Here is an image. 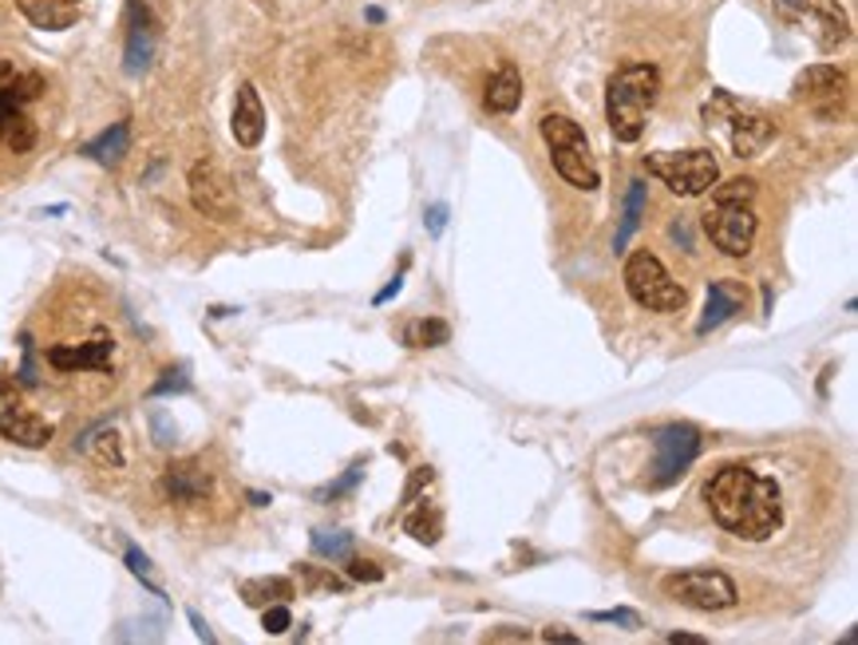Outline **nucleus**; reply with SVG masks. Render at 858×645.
Listing matches in <instances>:
<instances>
[{
    "label": "nucleus",
    "mask_w": 858,
    "mask_h": 645,
    "mask_svg": "<svg viewBox=\"0 0 858 645\" xmlns=\"http://www.w3.org/2000/svg\"><path fill=\"white\" fill-rule=\"evenodd\" d=\"M705 504L720 531L744 542H767L783 527V495L772 475L748 464L720 467L705 484Z\"/></svg>",
    "instance_id": "1"
},
{
    "label": "nucleus",
    "mask_w": 858,
    "mask_h": 645,
    "mask_svg": "<svg viewBox=\"0 0 858 645\" xmlns=\"http://www.w3.org/2000/svg\"><path fill=\"white\" fill-rule=\"evenodd\" d=\"M755 182L752 179H728L712 187V207L705 210V234L712 237V246L728 257H744L755 242V230H760V219H755Z\"/></svg>",
    "instance_id": "2"
},
{
    "label": "nucleus",
    "mask_w": 858,
    "mask_h": 645,
    "mask_svg": "<svg viewBox=\"0 0 858 645\" xmlns=\"http://www.w3.org/2000/svg\"><path fill=\"white\" fill-rule=\"evenodd\" d=\"M660 95V72L653 64H625L605 87V119L617 142H637Z\"/></svg>",
    "instance_id": "3"
},
{
    "label": "nucleus",
    "mask_w": 858,
    "mask_h": 645,
    "mask_svg": "<svg viewBox=\"0 0 858 645\" xmlns=\"http://www.w3.org/2000/svg\"><path fill=\"white\" fill-rule=\"evenodd\" d=\"M44 80L36 72H20L17 64L0 60V142L12 155H29L36 147V124L29 119V104L40 99Z\"/></svg>",
    "instance_id": "4"
},
{
    "label": "nucleus",
    "mask_w": 858,
    "mask_h": 645,
    "mask_svg": "<svg viewBox=\"0 0 858 645\" xmlns=\"http://www.w3.org/2000/svg\"><path fill=\"white\" fill-rule=\"evenodd\" d=\"M542 139L550 147V159H554V171L570 182L574 190H597L602 187V171H597L594 151H590V139H585L582 127L570 119V115H542L538 124Z\"/></svg>",
    "instance_id": "5"
},
{
    "label": "nucleus",
    "mask_w": 858,
    "mask_h": 645,
    "mask_svg": "<svg viewBox=\"0 0 858 645\" xmlns=\"http://www.w3.org/2000/svg\"><path fill=\"white\" fill-rule=\"evenodd\" d=\"M645 171L665 182L680 199H697V194H708L717 187L720 162L705 147H692V151H653L645 155Z\"/></svg>",
    "instance_id": "6"
},
{
    "label": "nucleus",
    "mask_w": 858,
    "mask_h": 645,
    "mask_svg": "<svg viewBox=\"0 0 858 645\" xmlns=\"http://www.w3.org/2000/svg\"><path fill=\"white\" fill-rule=\"evenodd\" d=\"M705 124L720 127V131L728 135L735 159H755V155L775 139L772 119H764V115H755V112H744V104L732 99L728 92H712V99L705 104Z\"/></svg>",
    "instance_id": "7"
},
{
    "label": "nucleus",
    "mask_w": 858,
    "mask_h": 645,
    "mask_svg": "<svg viewBox=\"0 0 858 645\" xmlns=\"http://www.w3.org/2000/svg\"><path fill=\"white\" fill-rule=\"evenodd\" d=\"M625 289H629L633 302L642 309H653V314H677L689 302V294L669 277L665 262L657 254H649V250L629 254V262H625Z\"/></svg>",
    "instance_id": "8"
},
{
    "label": "nucleus",
    "mask_w": 858,
    "mask_h": 645,
    "mask_svg": "<svg viewBox=\"0 0 858 645\" xmlns=\"http://www.w3.org/2000/svg\"><path fill=\"white\" fill-rule=\"evenodd\" d=\"M775 17L787 20L803 36H812L823 52H835L850 40V17L839 0H775Z\"/></svg>",
    "instance_id": "9"
},
{
    "label": "nucleus",
    "mask_w": 858,
    "mask_h": 645,
    "mask_svg": "<svg viewBox=\"0 0 858 645\" xmlns=\"http://www.w3.org/2000/svg\"><path fill=\"white\" fill-rule=\"evenodd\" d=\"M700 447H705V436H700V427L692 424H665L653 432V464H649V475H645V487L649 491H660V487H672L680 475L689 472L692 459L700 456Z\"/></svg>",
    "instance_id": "10"
},
{
    "label": "nucleus",
    "mask_w": 858,
    "mask_h": 645,
    "mask_svg": "<svg viewBox=\"0 0 858 645\" xmlns=\"http://www.w3.org/2000/svg\"><path fill=\"white\" fill-rule=\"evenodd\" d=\"M665 594L672 602H680V606L705 610V614L728 610L740 602V590H735V582L728 579L724 570H680V574H669L665 579Z\"/></svg>",
    "instance_id": "11"
},
{
    "label": "nucleus",
    "mask_w": 858,
    "mask_h": 645,
    "mask_svg": "<svg viewBox=\"0 0 858 645\" xmlns=\"http://www.w3.org/2000/svg\"><path fill=\"white\" fill-rule=\"evenodd\" d=\"M112 352H115V337L107 329H95L87 341H56L44 349V361L56 372L72 377V372H95V377H107L112 372Z\"/></svg>",
    "instance_id": "12"
},
{
    "label": "nucleus",
    "mask_w": 858,
    "mask_h": 645,
    "mask_svg": "<svg viewBox=\"0 0 858 645\" xmlns=\"http://www.w3.org/2000/svg\"><path fill=\"white\" fill-rule=\"evenodd\" d=\"M0 436L20 447H44L52 440V424L20 396L17 384H0Z\"/></svg>",
    "instance_id": "13"
},
{
    "label": "nucleus",
    "mask_w": 858,
    "mask_h": 645,
    "mask_svg": "<svg viewBox=\"0 0 858 645\" xmlns=\"http://www.w3.org/2000/svg\"><path fill=\"white\" fill-rule=\"evenodd\" d=\"M190 202H194L199 214H206V219H214V222L237 219L234 187H230L226 175L218 171V162H210V159L190 167Z\"/></svg>",
    "instance_id": "14"
},
{
    "label": "nucleus",
    "mask_w": 858,
    "mask_h": 645,
    "mask_svg": "<svg viewBox=\"0 0 858 645\" xmlns=\"http://www.w3.org/2000/svg\"><path fill=\"white\" fill-rule=\"evenodd\" d=\"M155 40H159L155 12L142 0H127V47H123V72L127 76H142L155 64Z\"/></svg>",
    "instance_id": "15"
},
{
    "label": "nucleus",
    "mask_w": 858,
    "mask_h": 645,
    "mask_svg": "<svg viewBox=\"0 0 858 645\" xmlns=\"http://www.w3.org/2000/svg\"><path fill=\"white\" fill-rule=\"evenodd\" d=\"M230 131H234L237 147H257L265 139V107L254 84L237 87L234 115H230Z\"/></svg>",
    "instance_id": "16"
},
{
    "label": "nucleus",
    "mask_w": 858,
    "mask_h": 645,
    "mask_svg": "<svg viewBox=\"0 0 858 645\" xmlns=\"http://www.w3.org/2000/svg\"><path fill=\"white\" fill-rule=\"evenodd\" d=\"M162 495L170 504H199L210 495V472L194 459L187 464H170L167 475H162Z\"/></svg>",
    "instance_id": "17"
},
{
    "label": "nucleus",
    "mask_w": 858,
    "mask_h": 645,
    "mask_svg": "<svg viewBox=\"0 0 858 645\" xmlns=\"http://www.w3.org/2000/svg\"><path fill=\"white\" fill-rule=\"evenodd\" d=\"M735 309H744V285L717 282L708 289L705 314H700V321H697V337H708L712 329H720L728 317H735Z\"/></svg>",
    "instance_id": "18"
},
{
    "label": "nucleus",
    "mask_w": 858,
    "mask_h": 645,
    "mask_svg": "<svg viewBox=\"0 0 858 645\" xmlns=\"http://www.w3.org/2000/svg\"><path fill=\"white\" fill-rule=\"evenodd\" d=\"M17 9L32 29L44 32H64L76 24V4H67V0H17Z\"/></svg>",
    "instance_id": "19"
},
{
    "label": "nucleus",
    "mask_w": 858,
    "mask_h": 645,
    "mask_svg": "<svg viewBox=\"0 0 858 645\" xmlns=\"http://www.w3.org/2000/svg\"><path fill=\"white\" fill-rule=\"evenodd\" d=\"M483 104H487V112L495 115H510L515 107L522 104V76H519V67L515 64H502L495 76L487 80V92H483Z\"/></svg>",
    "instance_id": "20"
},
{
    "label": "nucleus",
    "mask_w": 858,
    "mask_h": 645,
    "mask_svg": "<svg viewBox=\"0 0 858 645\" xmlns=\"http://www.w3.org/2000/svg\"><path fill=\"white\" fill-rule=\"evenodd\" d=\"M131 151V124L127 119H119V124H112L107 127L99 139H92L84 147V155L92 162H99V167H119L123 162V155Z\"/></svg>",
    "instance_id": "21"
},
{
    "label": "nucleus",
    "mask_w": 858,
    "mask_h": 645,
    "mask_svg": "<svg viewBox=\"0 0 858 645\" xmlns=\"http://www.w3.org/2000/svg\"><path fill=\"white\" fill-rule=\"evenodd\" d=\"M843 84H847V76H843L839 67H830V64H815L807 67V72H799L795 76V99H830V95H839Z\"/></svg>",
    "instance_id": "22"
},
{
    "label": "nucleus",
    "mask_w": 858,
    "mask_h": 645,
    "mask_svg": "<svg viewBox=\"0 0 858 645\" xmlns=\"http://www.w3.org/2000/svg\"><path fill=\"white\" fill-rule=\"evenodd\" d=\"M645 202H649V190H645V182H642V179H633V182H629V190H625L622 226H617V234H613V254H625V246H629V237L637 234V226H642Z\"/></svg>",
    "instance_id": "23"
},
{
    "label": "nucleus",
    "mask_w": 858,
    "mask_h": 645,
    "mask_svg": "<svg viewBox=\"0 0 858 645\" xmlns=\"http://www.w3.org/2000/svg\"><path fill=\"white\" fill-rule=\"evenodd\" d=\"M293 599V582L289 579H250L242 582V602L245 606H274V602H289Z\"/></svg>",
    "instance_id": "24"
},
{
    "label": "nucleus",
    "mask_w": 858,
    "mask_h": 645,
    "mask_svg": "<svg viewBox=\"0 0 858 645\" xmlns=\"http://www.w3.org/2000/svg\"><path fill=\"white\" fill-rule=\"evenodd\" d=\"M404 341L412 349H439V345L452 341V325L439 321V317H420L404 329Z\"/></svg>",
    "instance_id": "25"
},
{
    "label": "nucleus",
    "mask_w": 858,
    "mask_h": 645,
    "mask_svg": "<svg viewBox=\"0 0 858 645\" xmlns=\"http://www.w3.org/2000/svg\"><path fill=\"white\" fill-rule=\"evenodd\" d=\"M404 531L412 535L415 542L435 547V542L444 539V515L435 511V507H415V511L404 519Z\"/></svg>",
    "instance_id": "26"
},
{
    "label": "nucleus",
    "mask_w": 858,
    "mask_h": 645,
    "mask_svg": "<svg viewBox=\"0 0 858 645\" xmlns=\"http://www.w3.org/2000/svg\"><path fill=\"white\" fill-rule=\"evenodd\" d=\"M313 551L321 559L340 562L357 551V539H352V531H313Z\"/></svg>",
    "instance_id": "27"
},
{
    "label": "nucleus",
    "mask_w": 858,
    "mask_h": 645,
    "mask_svg": "<svg viewBox=\"0 0 858 645\" xmlns=\"http://www.w3.org/2000/svg\"><path fill=\"white\" fill-rule=\"evenodd\" d=\"M87 452H92V459L99 467H123V444H119V432H99V436L87 444Z\"/></svg>",
    "instance_id": "28"
},
{
    "label": "nucleus",
    "mask_w": 858,
    "mask_h": 645,
    "mask_svg": "<svg viewBox=\"0 0 858 645\" xmlns=\"http://www.w3.org/2000/svg\"><path fill=\"white\" fill-rule=\"evenodd\" d=\"M590 622H610V626H622V630H642V614L629 606H617V610H590Z\"/></svg>",
    "instance_id": "29"
},
{
    "label": "nucleus",
    "mask_w": 858,
    "mask_h": 645,
    "mask_svg": "<svg viewBox=\"0 0 858 645\" xmlns=\"http://www.w3.org/2000/svg\"><path fill=\"white\" fill-rule=\"evenodd\" d=\"M360 479H364V464H352L349 472L340 475L337 484H329L325 491H317V499H321V504H332V499H340V495H349L352 487L360 484Z\"/></svg>",
    "instance_id": "30"
},
{
    "label": "nucleus",
    "mask_w": 858,
    "mask_h": 645,
    "mask_svg": "<svg viewBox=\"0 0 858 645\" xmlns=\"http://www.w3.org/2000/svg\"><path fill=\"white\" fill-rule=\"evenodd\" d=\"M127 570H131V574H135L139 582H147V586H151L155 594H159V582H155L151 559H147V554H142L139 547H127Z\"/></svg>",
    "instance_id": "31"
},
{
    "label": "nucleus",
    "mask_w": 858,
    "mask_h": 645,
    "mask_svg": "<svg viewBox=\"0 0 858 645\" xmlns=\"http://www.w3.org/2000/svg\"><path fill=\"white\" fill-rule=\"evenodd\" d=\"M262 626H265V634H285V630L293 626V614H289V606H285V602H274V606H265V614H262Z\"/></svg>",
    "instance_id": "32"
},
{
    "label": "nucleus",
    "mask_w": 858,
    "mask_h": 645,
    "mask_svg": "<svg viewBox=\"0 0 858 645\" xmlns=\"http://www.w3.org/2000/svg\"><path fill=\"white\" fill-rule=\"evenodd\" d=\"M151 432H155V444H162V447H170L174 440H179V427H174L170 412H162V409L151 412Z\"/></svg>",
    "instance_id": "33"
},
{
    "label": "nucleus",
    "mask_w": 858,
    "mask_h": 645,
    "mask_svg": "<svg viewBox=\"0 0 858 645\" xmlns=\"http://www.w3.org/2000/svg\"><path fill=\"white\" fill-rule=\"evenodd\" d=\"M432 479H435V472H432V467H415V472H412V479H407V487H404V499H400V504H407V507H412L415 499H420V491H424V487L432 484Z\"/></svg>",
    "instance_id": "34"
},
{
    "label": "nucleus",
    "mask_w": 858,
    "mask_h": 645,
    "mask_svg": "<svg viewBox=\"0 0 858 645\" xmlns=\"http://www.w3.org/2000/svg\"><path fill=\"white\" fill-rule=\"evenodd\" d=\"M349 579L352 582H380V579H384V570H380L377 562L352 559V554H349Z\"/></svg>",
    "instance_id": "35"
},
{
    "label": "nucleus",
    "mask_w": 858,
    "mask_h": 645,
    "mask_svg": "<svg viewBox=\"0 0 858 645\" xmlns=\"http://www.w3.org/2000/svg\"><path fill=\"white\" fill-rule=\"evenodd\" d=\"M187 389H190V377H187V372H182V369H170L167 377H162L159 384L151 389V396H162V392H187Z\"/></svg>",
    "instance_id": "36"
},
{
    "label": "nucleus",
    "mask_w": 858,
    "mask_h": 645,
    "mask_svg": "<svg viewBox=\"0 0 858 645\" xmlns=\"http://www.w3.org/2000/svg\"><path fill=\"white\" fill-rule=\"evenodd\" d=\"M424 226H427V234H432V237L444 234V230H447V207H444V202H435V207H427Z\"/></svg>",
    "instance_id": "37"
},
{
    "label": "nucleus",
    "mask_w": 858,
    "mask_h": 645,
    "mask_svg": "<svg viewBox=\"0 0 858 645\" xmlns=\"http://www.w3.org/2000/svg\"><path fill=\"white\" fill-rule=\"evenodd\" d=\"M305 579H309L313 586L337 590V594H340V590H345V586H349V582H345V579H337V574H321V570H305Z\"/></svg>",
    "instance_id": "38"
},
{
    "label": "nucleus",
    "mask_w": 858,
    "mask_h": 645,
    "mask_svg": "<svg viewBox=\"0 0 858 645\" xmlns=\"http://www.w3.org/2000/svg\"><path fill=\"white\" fill-rule=\"evenodd\" d=\"M400 289H404V274H396V277H392V282H388V285H384V289H380V294H377V305L392 302V297H396V294H400Z\"/></svg>",
    "instance_id": "39"
},
{
    "label": "nucleus",
    "mask_w": 858,
    "mask_h": 645,
    "mask_svg": "<svg viewBox=\"0 0 858 645\" xmlns=\"http://www.w3.org/2000/svg\"><path fill=\"white\" fill-rule=\"evenodd\" d=\"M542 637H547V642H562V645H582V637L578 634H566V630H554V626L542 630Z\"/></svg>",
    "instance_id": "40"
},
{
    "label": "nucleus",
    "mask_w": 858,
    "mask_h": 645,
    "mask_svg": "<svg viewBox=\"0 0 858 645\" xmlns=\"http://www.w3.org/2000/svg\"><path fill=\"white\" fill-rule=\"evenodd\" d=\"M669 642L672 645H705V637H697V634H669Z\"/></svg>",
    "instance_id": "41"
},
{
    "label": "nucleus",
    "mask_w": 858,
    "mask_h": 645,
    "mask_svg": "<svg viewBox=\"0 0 858 645\" xmlns=\"http://www.w3.org/2000/svg\"><path fill=\"white\" fill-rule=\"evenodd\" d=\"M190 622H194V630H199V637H202V642H214V634H210V630H206V622H202V617L194 614V610H190Z\"/></svg>",
    "instance_id": "42"
},
{
    "label": "nucleus",
    "mask_w": 858,
    "mask_h": 645,
    "mask_svg": "<svg viewBox=\"0 0 858 645\" xmlns=\"http://www.w3.org/2000/svg\"><path fill=\"white\" fill-rule=\"evenodd\" d=\"M67 4H80V0H67Z\"/></svg>",
    "instance_id": "43"
}]
</instances>
